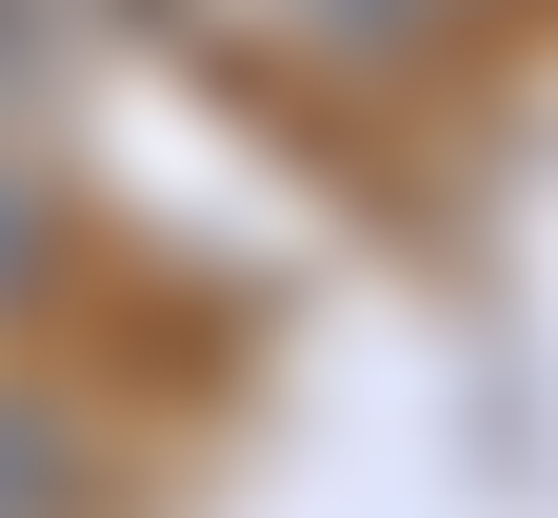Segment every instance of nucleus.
<instances>
[{"instance_id":"obj_3","label":"nucleus","mask_w":558,"mask_h":518,"mask_svg":"<svg viewBox=\"0 0 558 518\" xmlns=\"http://www.w3.org/2000/svg\"><path fill=\"white\" fill-rule=\"evenodd\" d=\"M21 81H40V21H21V0H0V100H21Z\"/></svg>"},{"instance_id":"obj_4","label":"nucleus","mask_w":558,"mask_h":518,"mask_svg":"<svg viewBox=\"0 0 558 518\" xmlns=\"http://www.w3.org/2000/svg\"><path fill=\"white\" fill-rule=\"evenodd\" d=\"M418 21H478V0H418Z\"/></svg>"},{"instance_id":"obj_2","label":"nucleus","mask_w":558,"mask_h":518,"mask_svg":"<svg viewBox=\"0 0 558 518\" xmlns=\"http://www.w3.org/2000/svg\"><path fill=\"white\" fill-rule=\"evenodd\" d=\"M21 260H40V180L0 160V300H21Z\"/></svg>"},{"instance_id":"obj_1","label":"nucleus","mask_w":558,"mask_h":518,"mask_svg":"<svg viewBox=\"0 0 558 518\" xmlns=\"http://www.w3.org/2000/svg\"><path fill=\"white\" fill-rule=\"evenodd\" d=\"M199 21H240V40H279V60H399L418 0H199Z\"/></svg>"}]
</instances>
